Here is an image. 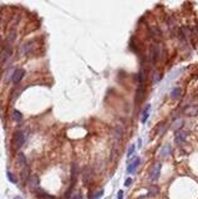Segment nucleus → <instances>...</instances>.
Instances as JSON below:
<instances>
[{
    "mask_svg": "<svg viewBox=\"0 0 198 199\" xmlns=\"http://www.w3.org/2000/svg\"><path fill=\"white\" fill-rule=\"evenodd\" d=\"M134 152H135V146L132 145V146H131V147H130V148H128L127 156H128V157H131V156H132V153H134Z\"/></svg>",
    "mask_w": 198,
    "mask_h": 199,
    "instance_id": "obj_18",
    "label": "nucleus"
},
{
    "mask_svg": "<svg viewBox=\"0 0 198 199\" xmlns=\"http://www.w3.org/2000/svg\"><path fill=\"white\" fill-rule=\"evenodd\" d=\"M21 118H23V115H21V113H20L19 111H14V119H15V121L20 122V121H21Z\"/></svg>",
    "mask_w": 198,
    "mask_h": 199,
    "instance_id": "obj_14",
    "label": "nucleus"
},
{
    "mask_svg": "<svg viewBox=\"0 0 198 199\" xmlns=\"http://www.w3.org/2000/svg\"><path fill=\"white\" fill-rule=\"evenodd\" d=\"M184 115L187 116H196L198 115V106H189L184 109Z\"/></svg>",
    "mask_w": 198,
    "mask_h": 199,
    "instance_id": "obj_5",
    "label": "nucleus"
},
{
    "mask_svg": "<svg viewBox=\"0 0 198 199\" xmlns=\"http://www.w3.org/2000/svg\"><path fill=\"white\" fill-rule=\"evenodd\" d=\"M92 177V172L90 168H85V169L82 170V178H84V182L85 183H88Z\"/></svg>",
    "mask_w": 198,
    "mask_h": 199,
    "instance_id": "obj_6",
    "label": "nucleus"
},
{
    "mask_svg": "<svg viewBox=\"0 0 198 199\" xmlns=\"http://www.w3.org/2000/svg\"><path fill=\"white\" fill-rule=\"evenodd\" d=\"M102 194H104V190H98L97 193H95L94 195H91V199H100V197H102Z\"/></svg>",
    "mask_w": 198,
    "mask_h": 199,
    "instance_id": "obj_15",
    "label": "nucleus"
},
{
    "mask_svg": "<svg viewBox=\"0 0 198 199\" xmlns=\"http://www.w3.org/2000/svg\"><path fill=\"white\" fill-rule=\"evenodd\" d=\"M16 159H18V164H19L20 168H26V158H25V156H24L23 153H19Z\"/></svg>",
    "mask_w": 198,
    "mask_h": 199,
    "instance_id": "obj_10",
    "label": "nucleus"
},
{
    "mask_svg": "<svg viewBox=\"0 0 198 199\" xmlns=\"http://www.w3.org/2000/svg\"><path fill=\"white\" fill-rule=\"evenodd\" d=\"M161 163H156L155 166L151 168V172H149V178H151V180H157L159 178V173H161Z\"/></svg>",
    "mask_w": 198,
    "mask_h": 199,
    "instance_id": "obj_1",
    "label": "nucleus"
},
{
    "mask_svg": "<svg viewBox=\"0 0 198 199\" xmlns=\"http://www.w3.org/2000/svg\"><path fill=\"white\" fill-rule=\"evenodd\" d=\"M182 95V90H181L179 87H175L172 91H171V98H173V100H177V98H179V96Z\"/></svg>",
    "mask_w": 198,
    "mask_h": 199,
    "instance_id": "obj_11",
    "label": "nucleus"
},
{
    "mask_svg": "<svg viewBox=\"0 0 198 199\" xmlns=\"http://www.w3.org/2000/svg\"><path fill=\"white\" fill-rule=\"evenodd\" d=\"M161 153H162V156H168V154L171 153V147L169 146H165Z\"/></svg>",
    "mask_w": 198,
    "mask_h": 199,
    "instance_id": "obj_13",
    "label": "nucleus"
},
{
    "mask_svg": "<svg viewBox=\"0 0 198 199\" xmlns=\"http://www.w3.org/2000/svg\"><path fill=\"white\" fill-rule=\"evenodd\" d=\"M140 163H141V159H140L138 157H136L134 162L128 164V168H127V172H128V173H134L135 170H136V168L138 167V164H140Z\"/></svg>",
    "mask_w": 198,
    "mask_h": 199,
    "instance_id": "obj_4",
    "label": "nucleus"
},
{
    "mask_svg": "<svg viewBox=\"0 0 198 199\" xmlns=\"http://www.w3.org/2000/svg\"><path fill=\"white\" fill-rule=\"evenodd\" d=\"M117 199H124V190H118V193H117Z\"/></svg>",
    "mask_w": 198,
    "mask_h": 199,
    "instance_id": "obj_20",
    "label": "nucleus"
},
{
    "mask_svg": "<svg viewBox=\"0 0 198 199\" xmlns=\"http://www.w3.org/2000/svg\"><path fill=\"white\" fill-rule=\"evenodd\" d=\"M143 95H145V88H143V85H140V87H138V90H137V94H136V102H141L142 101V98H143Z\"/></svg>",
    "mask_w": 198,
    "mask_h": 199,
    "instance_id": "obj_9",
    "label": "nucleus"
},
{
    "mask_svg": "<svg viewBox=\"0 0 198 199\" xmlns=\"http://www.w3.org/2000/svg\"><path fill=\"white\" fill-rule=\"evenodd\" d=\"M6 174H8V177H9V180H10V182H11V183H16V182H18V180H16V179H15V177H14V176H13V174H11V173H10V172H8V173H6Z\"/></svg>",
    "mask_w": 198,
    "mask_h": 199,
    "instance_id": "obj_16",
    "label": "nucleus"
},
{
    "mask_svg": "<svg viewBox=\"0 0 198 199\" xmlns=\"http://www.w3.org/2000/svg\"><path fill=\"white\" fill-rule=\"evenodd\" d=\"M24 142H25V136H24V133L23 132H16L15 133V145L18 148H20L23 145H24Z\"/></svg>",
    "mask_w": 198,
    "mask_h": 199,
    "instance_id": "obj_3",
    "label": "nucleus"
},
{
    "mask_svg": "<svg viewBox=\"0 0 198 199\" xmlns=\"http://www.w3.org/2000/svg\"><path fill=\"white\" fill-rule=\"evenodd\" d=\"M71 199H82V198H81V195H80V194H74Z\"/></svg>",
    "mask_w": 198,
    "mask_h": 199,
    "instance_id": "obj_22",
    "label": "nucleus"
},
{
    "mask_svg": "<svg viewBox=\"0 0 198 199\" xmlns=\"http://www.w3.org/2000/svg\"><path fill=\"white\" fill-rule=\"evenodd\" d=\"M149 193H151V194H157V193H158L157 187H151V188H149Z\"/></svg>",
    "mask_w": 198,
    "mask_h": 199,
    "instance_id": "obj_19",
    "label": "nucleus"
},
{
    "mask_svg": "<svg viewBox=\"0 0 198 199\" xmlns=\"http://www.w3.org/2000/svg\"><path fill=\"white\" fill-rule=\"evenodd\" d=\"M158 77H161V75H158V74H157V75H155V80H153V81H155V82H157V81L159 80Z\"/></svg>",
    "mask_w": 198,
    "mask_h": 199,
    "instance_id": "obj_23",
    "label": "nucleus"
},
{
    "mask_svg": "<svg viewBox=\"0 0 198 199\" xmlns=\"http://www.w3.org/2000/svg\"><path fill=\"white\" fill-rule=\"evenodd\" d=\"M146 197H138V199H145Z\"/></svg>",
    "mask_w": 198,
    "mask_h": 199,
    "instance_id": "obj_24",
    "label": "nucleus"
},
{
    "mask_svg": "<svg viewBox=\"0 0 198 199\" xmlns=\"http://www.w3.org/2000/svg\"><path fill=\"white\" fill-rule=\"evenodd\" d=\"M131 183H132V179H131V178H127V179L125 180V186H126V187L131 186Z\"/></svg>",
    "mask_w": 198,
    "mask_h": 199,
    "instance_id": "obj_21",
    "label": "nucleus"
},
{
    "mask_svg": "<svg viewBox=\"0 0 198 199\" xmlns=\"http://www.w3.org/2000/svg\"><path fill=\"white\" fill-rule=\"evenodd\" d=\"M181 126H182V121H181V119H177L176 123L173 125V128H175V129H178Z\"/></svg>",
    "mask_w": 198,
    "mask_h": 199,
    "instance_id": "obj_17",
    "label": "nucleus"
},
{
    "mask_svg": "<svg viewBox=\"0 0 198 199\" xmlns=\"http://www.w3.org/2000/svg\"><path fill=\"white\" fill-rule=\"evenodd\" d=\"M149 109H151V106H146V108L143 109V113H142V123H145L146 121H147V118H148V116H149Z\"/></svg>",
    "mask_w": 198,
    "mask_h": 199,
    "instance_id": "obj_12",
    "label": "nucleus"
},
{
    "mask_svg": "<svg viewBox=\"0 0 198 199\" xmlns=\"http://www.w3.org/2000/svg\"><path fill=\"white\" fill-rule=\"evenodd\" d=\"M14 199H23L21 197H16V198H14Z\"/></svg>",
    "mask_w": 198,
    "mask_h": 199,
    "instance_id": "obj_25",
    "label": "nucleus"
},
{
    "mask_svg": "<svg viewBox=\"0 0 198 199\" xmlns=\"http://www.w3.org/2000/svg\"><path fill=\"white\" fill-rule=\"evenodd\" d=\"M29 186L34 188V189H36L37 186H39V178H37V176H31L29 178Z\"/></svg>",
    "mask_w": 198,
    "mask_h": 199,
    "instance_id": "obj_8",
    "label": "nucleus"
},
{
    "mask_svg": "<svg viewBox=\"0 0 198 199\" xmlns=\"http://www.w3.org/2000/svg\"><path fill=\"white\" fill-rule=\"evenodd\" d=\"M186 141V133L183 131H177L176 132V142L178 143V145H182V143Z\"/></svg>",
    "mask_w": 198,
    "mask_h": 199,
    "instance_id": "obj_7",
    "label": "nucleus"
},
{
    "mask_svg": "<svg viewBox=\"0 0 198 199\" xmlns=\"http://www.w3.org/2000/svg\"><path fill=\"white\" fill-rule=\"evenodd\" d=\"M24 75H25V70H23V68H16V70L14 71V74H13V82H19L21 78L24 77Z\"/></svg>",
    "mask_w": 198,
    "mask_h": 199,
    "instance_id": "obj_2",
    "label": "nucleus"
}]
</instances>
